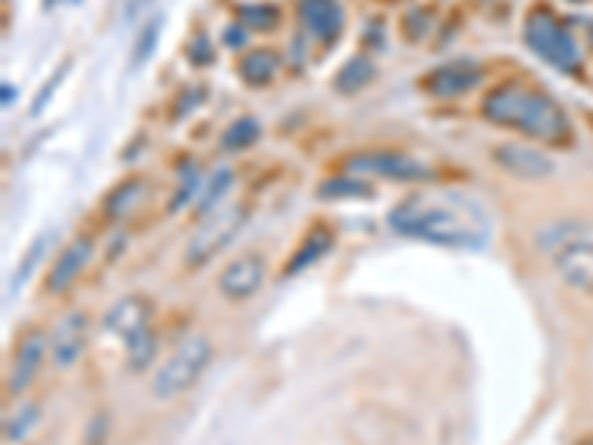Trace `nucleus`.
I'll return each instance as SVG.
<instances>
[{
    "label": "nucleus",
    "mask_w": 593,
    "mask_h": 445,
    "mask_svg": "<svg viewBox=\"0 0 593 445\" xmlns=\"http://www.w3.org/2000/svg\"><path fill=\"white\" fill-rule=\"evenodd\" d=\"M202 98H205V87H196V89H187L184 95H181V107H175V116H187L196 104H202Z\"/></svg>",
    "instance_id": "nucleus-31"
},
{
    "label": "nucleus",
    "mask_w": 593,
    "mask_h": 445,
    "mask_svg": "<svg viewBox=\"0 0 593 445\" xmlns=\"http://www.w3.org/2000/svg\"><path fill=\"white\" fill-rule=\"evenodd\" d=\"M484 116L496 125H505L531 140L552 146H561L573 137V122L564 113V107L552 95L525 84H502L487 92Z\"/></svg>",
    "instance_id": "nucleus-2"
},
{
    "label": "nucleus",
    "mask_w": 593,
    "mask_h": 445,
    "mask_svg": "<svg viewBox=\"0 0 593 445\" xmlns=\"http://www.w3.org/2000/svg\"><path fill=\"white\" fill-rule=\"evenodd\" d=\"M318 196L327 199V202H339V199H365V196H371V184L362 176H336L318 187Z\"/></svg>",
    "instance_id": "nucleus-22"
},
{
    "label": "nucleus",
    "mask_w": 593,
    "mask_h": 445,
    "mask_svg": "<svg viewBox=\"0 0 593 445\" xmlns=\"http://www.w3.org/2000/svg\"><path fill=\"white\" fill-rule=\"evenodd\" d=\"M344 170L350 176H374L389 178V181H433V170L424 167L422 161L404 155V152H362L353 155Z\"/></svg>",
    "instance_id": "nucleus-6"
},
{
    "label": "nucleus",
    "mask_w": 593,
    "mask_h": 445,
    "mask_svg": "<svg viewBox=\"0 0 593 445\" xmlns=\"http://www.w3.org/2000/svg\"><path fill=\"white\" fill-rule=\"evenodd\" d=\"M297 12H300L306 33L315 42L321 45L339 42L341 30H344V9L339 0H300Z\"/></svg>",
    "instance_id": "nucleus-10"
},
{
    "label": "nucleus",
    "mask_w": 593,
    "mask_h": 445,
    "mask_svg": "<svg viewBox=\"0 0 593 445\" xmlns=\"http://www.w3.org/2000/svg\"><path fill=\"white\" fill-rule=\"evenodd\" d=\"M45 354H51V345L42 333H30L24 336V342L18 345L15 351V362H12V371H9V392L12 395H21L33 386V380L39 377L42 371V362Z\"/></svg>",
    "instance_id": "nucleus-14"
},
{
    "label": "nucleus",
    "mask_w": 593,
    "mask_h": 445,
    "mask_svg": "<svg viewBox=\"0 0 593 445\" xmlns=\"http://www.w3.org/2000/svg\"><path fill=\"white\" fill-rule=\"evenodd\" d=\"M525 45L552 69L558 72H579L582 69V51L576 36L567 30L564 21H558L549 9H534L525 18Z\"/></svg>",
    "instance_id": "nucleus-3"
},
{
    "label": "nucleus",
    "mask_w": 593,
    "mask_h": 445,
    "mask_svg": "<svg viewBox=\"0 0 593 445\" xmlns=\"http://www.w3.org/2000/svg\"><path fill=\"white\" fill-rule=\"evenodd\" d=\"M244 220H247L244 205H229V208H220V211L208 214V220L187 241V256H184L187 265H208L217 253H223L235 241V235L244 229Z\"/></svg>",
    "instance_id": "nucleus-5"
},
{
    "label": "nucleus",
    "mask_w": 593,
    "mask_h": 445,
    "mask_svg": "<svg viewBox=\"0 0 593 445\" xmlns=\"http://www.w3.org/2000/svg\"><path fill=\"white\" fill-rule=\"evenodd\" d=\"M152 303L140 294H131L125 300H119L107 315H104V330L116 339H122L125 345H131L134 339L152 333Z\"/></svg>",
    "instance_id": "nucleus-7"
},
{
    "label": "nucleus",
    "mask_w": 593,
    "mask_h": 445,
    "mask_svg": "<svg viewBox=\"0 0 593 445\" xmlns=\"http://www.w3.org/2000/svg\"><path fill=\"white\" fill-rule=\"evenodd\" d=\"M158 36H161V18H152V21L143 27L140 39H137V45H134V66H143V63L155 54Z\"/></svg>",
    "instance_id": "nucleus-28"
},
{
    "label": "nucleus",
    "mask_w": 593,
    "mask_h": 445,
    "mask_svg": "<svg viewBox=\"0 0 593 445\" xmlns=\"http://www.w3.org/2000/svg\"><path fill=\"white\" fill-rule=\"evenodd\" d=\"M264 276H267L264 259L258 253H247L220 273V291L229 300H250L264 285Z\"/></svg>",
    "instance_id": "nucleus-11"
},
{
    "label": "nucleus",
    "mask_w": 593,
    "mask_h": 445,
    "mask_svg": "<svg viewBox=\"0 0 593 445\" xmlns=\"http://www.w3.org/2000/svg\"><path fill=\"white\" fill-rule=\"evenodd\" d=\"M579 445H593V440H585V443H579Z\"/></svg>",
    "instance_id": "nucleus-34"
},
{
    "label": "nucleus",
    "mask_w": 593,
    "mask_h": 445,
    "mask_svg": "<svg viewBox=\"0 0 593 445\" xmlns=\"http://www.w3.org/2000/svg\"><path fill=\"white\" fill-rule=\"evenodd\" d=\"M223 42H226L229 48H241V45H247V42H250V27H247V24H232V27L223 33Z\"/></svg>",
    "instance_id": "nucleus-30"
},
{
    "label": "nucleus",
    "mask_w": 593,
    "mask_h": 445,
    "mask_svg": "<svg viewBox=\"0 0 593 445\" xmlns=\"http://www.w3.org/2000/svg\"><path fill=\"white\" fill-rule=\"evenodd\" d=\"M573 3H582V0H573Z\"/></svg>",
    "instance_id": "nucleus-35"
},
{
    "label": "nucleus",
    "mask_w": 593,
    "mask_h": 445,
    "mask_svg": "<svg viewBox=\"0 0 593 445\" xmlns=\"http://www.w3.org/2000/svg\"><path fill=\"white\" fill-rule=\"evenodd\" d=\"M374 75H377V69H374L371 57H365V54L350 57L339 69V75H336V89L344 92V95H353V92L368 87L374 81Z\"/></svg>",
    "instance_id": "nucleus-19"
},
{
    "label": "nucleus",
    "mask_w": 593,
    "mask_h": 445,
    "mask_svg": "<svg viewBox=\"0 0 593 445\" xmlns=\"http://www.w3.org/2000/svg\"><path fill=\"white\" fill-rule=\"evenodd\" d=\"M484 72L478 63L472 60H454V63H445L439 69H433L427 78H424V87L430 95L436 98H454V95H463L469 89H475L481 84Z\"/></svg>",
    "instance_id": "nucleus-12"
},
{
    "label": "nucleus",
    "mask_w": 593,
    "mask_h": 445,
    "mask_svg": "<svg viewBox=\"0 0 593 445\" xmlns=\"http://www.w3.org/2000/svg\"><path fill=\"white\" fill-rule=\"evenodd\" d=\"M143 3H149V0H134V3H128V15H134L137 6H143Z\"/></svg>",
    "instance_id": "nucleus-33"
},
{
    "label": "nucleus",
    "mask_w": 593,
    "mask_h": 445,
    "mask_svg": "<svg viewBox=\"0 0 593 445\" xmlns=\"http://www.w3.org/2000/svg\"><path fill=\"white\" fill-rule=\"evenodd\" d=\"M211 356H214V348L208 336H187L172 351L170 359L155 371V380H152L155 398L170 401V398L184 395L205 374V368L211 365Z\"/></svg>",
    "instance_id": "nucleus-4"
},
{
    "label": "nucleus",
    "mask_w": 593,
    "mask_h": 445,
    "mask_svg": "<svg viewBox=\"0 0 593 445\" xmlns=\"http://www.w3.org/2000/svg\"><path fill=\"white\" fill-rule=\"evenodd\" d=\"M238 72L250 87H267L279 72V57L267 48H258V51H250L247 57H241Z\"/></svg>",
    "instance_id": "nucleus-16"
},
{
    "label": "nucleus",
    "mask_w": 593,
    "mask_h": 445,
    "mask_svg": "<svg viewBox=\"0 0 593 445\" xmlns=\"http://www.w3.org/2000/svg\"><path fill=\"white\" fill-rule=\"evenodd\" d=\"M241 24L250 30H270L279 24V6L273 3H244L241 6Z\"/></svg>",
    "instance_id": "nucleus-26"
},
{
    "label": "nucleus",
    "mask_w": 593,
    "mask_h": 445,
    "mask_svg": "<svg viewBox=\"0 0 593 445\" xmlns=\"http://www.w3.org/2000/svg\"><path fill=\"white\" fill-rule=\"evenodd\" d=\"M125 351H128V365L134 371H146L158 354V339H155V333H146V336L134 339L131 345H125Z\"/></svg>",
    "instance_id": "nucleus-27"
},
{
    "label": "nucleus",
    "mask_w": 593,
    "mask_h": 445,
    "mask_svg": "<svg viewBox=\"0 0 593 445\" xmlns=\"http://www.w3.org/2000/svg\"><path fill=\"white\" fill-rule=\"evenodd\" d=\"M86 339H89V321H86L84 312L66 315V318L54 327V333H51V339H48L54 365H57V368H72V365H78V359H81L86 351Z\"/></svg>",
    "instance_id": "nucleus-8"
},
{
    "label": "nucleus",
    "mask_w": 593,
    "mask_h": 445,
    "mask_svg": "<svg viewBox=\"0 0 593 445\" xmlns=\"http://www.w3.org/2000/svg\"><path fill=\"white\" fill-rule=\"evenodd\" d=\"M187 57H190V63H193V66H208V63L214 60L211 42H208V36H205V33L193 36V42H190V48H187Z\"/></svg>",
    "instance_id": "nucleus-29"
},
{
    "label": "nucleus",
    "mask_w": 593,
    "mask_h": 445,
    "mask_svg": "<svg viewBox=\"0 0 593 445\" xmlns=\"http://www.w3.org/2000/svg\"><path fill=\"white\" fill-rule=\"evenodd\" d=\"M496 161L499 167H505L510 176L525 178V181H543L555 173V161L531 146L522 143H502L496 146Z\"/></svg>",
    "instance_id": "nucleus-13"
},
{
    "label": "nucleus",
    "mask_w": 593,
    "mask_h": 445,
    "mask_svg": "<svg viewBox=\"0 0 593 445\" xmlns=\"http://www.w3.org/2000/svg\"><path fill=\"white\" fill-rule=\"evenodd\" d=\"M258 137H261V125H258V119H253V116H241V119H235V122L226 128V134H223L220 146H223L226 152H244V149H250V146H253Z\"/></svg>",
    "instance_id": "nucleus-23"
},
{
    "label": "nucleus",
    "mask_w": 593,
    "mask_h": 445,
    "mask_svg": "<svg viewBox=\"0 0 593 445\" xmlns=\"http://www.w3.org/2000/svg\"><path fill=\"white\" fill-rule=\"evenodd\" d=\"M89 259H92V241H89V238L72 241V244L60 253V259L54 262V270H51L48 279H45L48 294H63V291H69V288L78 282V276L86 270Z\"/></svg>",
    "instance_id": "nucleus-15"
},
{
    "label": "nucleus",
    "mask_w": 593,
    "mask_h": 445,
    "mask_svg": "<svg viewBox=\"0 0 593 445\" xmlns=\"http://www.w3.org/2000/svg\"><path fill=\"white\" fill-rule=\"evenodd\" d=\"M45 250H48V238H39V241H33V244H30V250H27V253H24V259L18 262V267H15V276H12V282H9V294H12V297L27 285V279L33 276V270H36L39 262H42Z\"/></svg>",
    "instance_id": "nucleus-25"
},
{
    "label": "nucleus",
    "mask_w": 593,
    "mask_h": 445,
    "mask_svg": "<svg viewBox=\"0 0 593 445\" xmlns=\"http://www.w3.org/2000/svg\"><path fill=\"white\" fill-rule=\"evenodd\" d=\"M555 270L570 288L593 294V241L576 238L555 250Z\"/></svg>",
    "instance_id": "nucleus-9"
},
{
    "label": "nucleus",
    "mask_w": 593,
    "mask_h": 445,
    "mask_svg": "<svg viewBox=\"0 0 593 445\" xmlns=\"http://www.w3.org/2000/svg\"><path fill=\"white\" fill-rule=\"evenodd\" d=\"M12 101H15V89L3 84V107H12Z\"/></svg>",
    "instance_id": "nucleus-32"
},
{
    "label": "nucleus",
    "mask_w": 593,
    "mask_h": 445,
    "mask_svg": "<svg viewBox=\"0 0 593 445\" xmlns=\"http://www.w3.org/2000/svg\"><path fill=\"white\" fill-rule=\"evenodd\" d=\"M389 226L404 235L448 250H484L493 226L487 211L463 193H416L389 211Z\"/></svg>",
    "instance_id": "nucleus-1"
},
{
    "label": "nucleus",
    "mask_w": 593,
    "mask_h": 445,
    "mask_svg": "<svg viewBox=\"0 0 593 445\" xmlns=\"http://www.w3.org/2000/svg\"><path fill=\"white\" fill-rule=\"evenodd\" d=\"M232 184H235L232 170H217L214 176H208V181H205L202 190H199V199H196L199 217H208V214L220 211V202L226 199V193L232 190Z\"/></svg>",
    "instance_id": "nucleus-21"
},
{
    "label": "nucleus",
    "mask_w": 593,
    "mask_h": 445,
    "mask_svg": "<svg viewBox=\"0 0 593 445\" xmlns=\"http://www.w3.org/2000/svg\"><path fill=\"white\" fill-rule=\"evenodd\" d=\"M146 190H149V187H146L143 178H131V181H125V184H119L116 190H110V196H107V202H104L107 217L119 220V217L131 214V211L143 202Z\"/></svg>",
    "instance_id": "nucleus-18"
},
{
    "label": "nucleus",
    "mask_w": 593,
    "mask_h": 445,
    "mask_svg": "<svg viewBox=\"0 0 593 445\" xmlns=\"http://www.w3.org/2000/svg\"><path fill=\"white\" fill-rule=\"evenodd\" d=\"M39 404L36 401H24V404H18L9 416H6V422H3V440L6 443H24L27 437H30V431L39 425Z\"/></svg>",
    "instance_id": "nucleus-20"
},
{
    "label": "nucleus",
    "mask_w": 593,
    "mask_h": 445,
    "mask_svg": "<svg viewBox=\"0 0 593 445\" xmlns=\"http://www.w3.org/2000/svg\"><path fill=\"white\" fill-rule=\"evenodd\" d=\"M199 190H202V173L193 161H184L181 170H178V187L172 193L170 211H181L184 205H190L193 199H199Z\"/></svg>",
    "instance_id": "nucleus-24"
},
{
    "label": "nucleus",
    "mask_w": 593,
    "mask_h": 445,
    "mask_svg": "<svg viewBox=\"0 0 593 445\" xmlns=\"http://www.w3.org/2000/svg\"><path fill=\"white\" fill-rule=\"evenodd\" d=\"M330 247H333V235H330L327 229H312V232L306 235V241L297 247V253H294V259L288 262L285 273H288V276L303 273L306 267H312L318 259H324V256L330 253Z\"/></svg>",
    "instance_id": "nucleus-17"
}]
</instances>
